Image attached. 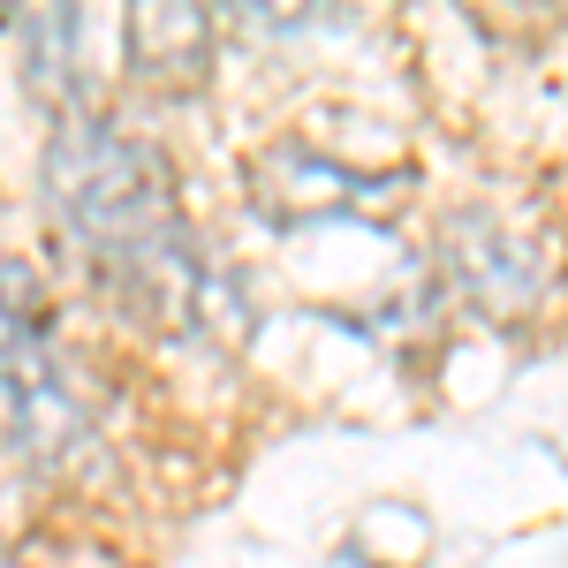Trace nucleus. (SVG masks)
I'll list each match as a JSON object with an SVG mask.
<instances>
[{"label": "nucleus", "instance_id": "1", "mask_svg": "<svg viewBox=\"0 0 568 568\" xmlns=\"http://www.w3.org/2000/svg\"><path fill=\"white\" fill-rule=\"evenodd\" d=\"M45 205L106 265H122L130 251L182 227L168 160L144 136H122L99 114H77V122L53 130V144H45Z\"/></svg>", "mask_w": 568, "mask_h": 568}, {"label": "nucleus", "instance_id": "2", "mask_svg": "<svg viewBox=\"0 0 568 568\" xmlns=\"http://www.w3.org/2000/svg\"><path fill=\"white\" fill-rule=\"evenodd\" d=\"M447 273L485 318H524L546 288V258L530 251V235L500 213H463L447 227Z\"/></svg>", "mask_w": 568, "mask_h": 568}, {"label": "nucleus", "instance_id": "3", "mask_svg": "<svg viewBox=\"0 0 568 568\" xmlns=\"http://www.w3.org/2000/svg\"><path fill=\"white\" fill-rule=\"evenodd\" d=\"M8 433H16L23 455H39V463L77 455L99 433V402L77 379V364H61V356H45V349L31 364H16L8 372Z\"/></svg>", "mask_w": 568, "mask_h": 568}, {"label": "nucleus", "instance_id": "4", "mask_svg": "<svg viewBox=\"0 0 568 568\" xmlns=\"http://www.w3.org/2000/svg\"><path fill=\"white\" fill-rule=\"evenodd\" d=\"M258 197L273 220H318V213H379L394 197L387 175H356V168H334L304 144H281L265 152L258 168Z\"/></svg>", "mask_w": 568, "mask_h": 568}, {"label": "nucleus", "instance_id": "5", "mask_svg": "<svg viewBox=\"0 0 568 568\" xmlns=\"http://www.w3.org/2000/svg\"><path fill=\"white\" fill-rule=\"evenodd\" d=\"M16 31H23V77H31V91H39L53 114L77 122V106L99 91V77H91V61H99V23H91L84 8H39V16H23Z\"/></svg>", "mask_w": 568, "mask_h": 568}, {"label": "nucleus", "instance_id": "6", "mask_svg": "<svg viewBox=\"0 0 568 568\" xmlns=\"http://www.w3.org/2000/svg\"><path fill=\"white\" fill-rule=\"evenodd\" d=\"M130 69L152 84H197L213 69V16L205 8H130L122 23Z\"/></svg>", "mask_w": 568, "mask_h": 568}, {"label": "nucleus", "instance_id": "7", "mask_svg": "<svg viewBox=\"0 0 568 568\" xmlns=\"http://www.w3.org/2000/svg\"><path fill=\"white\" fill-rule=\"evenodd\" d=\"M39 342H45V288L23 258L0 251V379H8L16 364H31Z\"/></svg>", "mask_w": 568, "mask_h": 568}, {"label": "nucleus", "instance_id": "8", "mask_svg": "<svg viewBox=\"0 0 568 568\" xmlns=\"http://www.w3.org/2000/svg\"><path fill=\"white\" fill-rule=\"evenodd\" d=\"M0 568H23V561H0Z\"/></svg>", "mask_w": 568, "mask_h": 568}]
</instances>
